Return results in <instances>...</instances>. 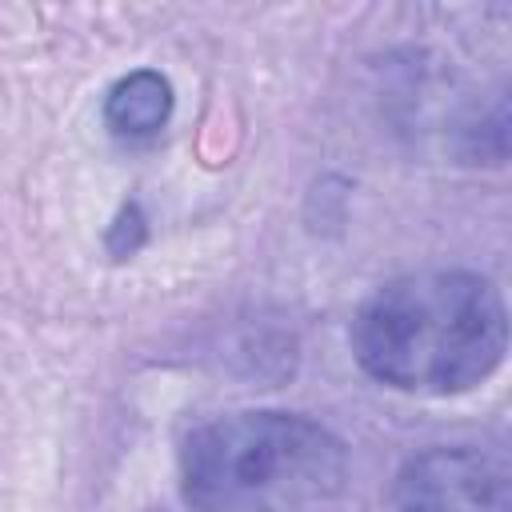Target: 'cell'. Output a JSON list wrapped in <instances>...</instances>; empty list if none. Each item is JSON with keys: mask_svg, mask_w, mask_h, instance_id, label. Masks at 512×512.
Masks as SVG:
<instances>
[{"mask_svg": "<svg viewBox=\"0 0 512 512\" xmlns=\"http://www.w3.org/2000/svg\"><path fill=\"white\" fill-rule=\"evenodd\" d=\"M172 116V84L152 72H128L124 80L112 84L108 100H104V120L116 136H152L168 124Z\"/></svg>", "mask_w": 512, "mask_h": 512, "instance_id": "4", "label": "cell"}, {"mask_svg": "<svg viewBox=\"0 0 512 512\" xmlns=\"http://www.w3.org/2000/svg\"><path fill=\"white\" fill-rule=\"evenodd\" d=\"M192 512H320L344 492L348 452L296 412H232L200 424L180 452Z\"/></svg>", "mask_w": 512, "mask_h": 512, "instance_id": "2", "label": "cell"}, {"mask_svg": "<svg viewBox=\"0 0 512 512\" xmlns=\"http://www.w3.org/2000/svg\"><path fill=\"white\" fill-rule=\"evenodd\" d=\"M400 512H512L508 464L484 448L416 452L396 476Z\"/></svg>", "mask_w": 512, "mask_h": 512, "instance_id": "3", "label": "cell"}, {"mask_svg": "<svg viewBox=\"0 0 512 512\" xmlns=\"http://www.w3.org/2000/svg\"><path fill=\"white\" fill-rule=\"evenodd\" d=\"M352 352L372 380L396 392H468L484 384L508 352L500 288L460 268L396 276L360 304Z\"/></svg>", "mask_w": 512, "mask_h": 512, "instance_id": "1", "label": "cell"}]
</instances>
